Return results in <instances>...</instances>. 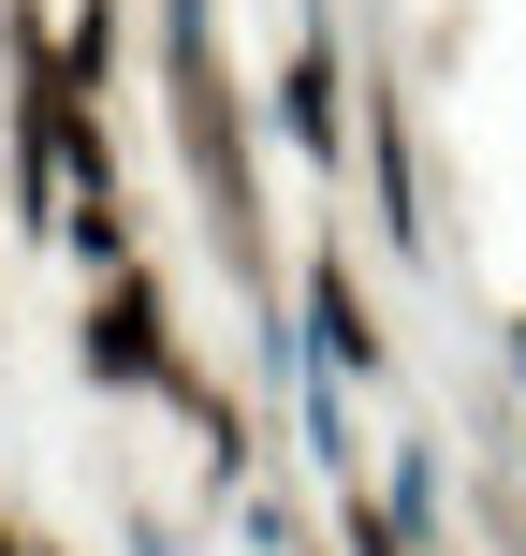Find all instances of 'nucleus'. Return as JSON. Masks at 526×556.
I'll use <instances>...</instances> for the list:
<instances>
[{"mask_svg": "<svg viewBox=\"0 0 526 556\" xmlns=\"http://www.w3.org/2000/svg\"><path fill=\"white\" fill-rule=\"evenodd\" d=\"M88 352H103V381H146V366H162V323H146V293H103Z\"/></svg>", "mask_w": 526, "mask_h": 556, "instance_id": "obj_1", "label": "nucleus"}, {"mask_svg": "<svg viewBox=\"0 0 526 556\" xmlns=\"http://www.w3.org/2000/svg\"><path fill=\"white\" fill-rule=\"evenodd\" d=\"M0 556H44V542H29V528H0Z\"/></svg>", "mask_w": 526, "mask_h": 556, "instance_id": "obj_2", "label": "nucleus"}]
</instances>
